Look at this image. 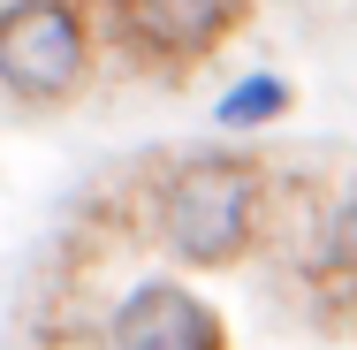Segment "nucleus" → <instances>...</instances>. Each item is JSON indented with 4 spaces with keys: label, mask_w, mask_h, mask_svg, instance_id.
I'll return each mask as SVG.
<instances>
[{
    "label": "nucleus",
    "mask_w": 357,
    "mask_h": 350,
    "mask_svg": "<svg viewBox=\"0 0 357 350\" xmlns=\"http://www.w3.org/2000/svg\"><path fill=\"white\" fill-rule=\"evenodd\" d=\"M107 350H228V320L190 282H137L107 312Z\"/></svg>",
    "instance_id": "4"
},
{
    "label": "nucleus",
    "mask_w": 357,
    "mask_h": 350,
    "mask_svg": "<svg viewBox=\"0 0 357 350\" xmlns=\"http://www.w3.org/2000/svg\"><path fill=\"white\" fill-rule=\"evenodd\" d=\"M91 15L144 69H198L236 38L251 0H91Z\"/></svg>",
    "instance_id": "3"
},
{
    "label": "nucleus",
    "mask_w": 357,
    "mask_h": 350,
    "mask_svg": "<svg viewBox=\"0 0 357 350\" xmlns=\"http://www.w3.org/2000/svg\"><path fill=\"white\" fill-rule=\"evenodd\" d=\"M304 282L327 305H357V191H342L312 221V236H304Z\"/></svg>",
    "instance_id": "5"
},
{
    "label": "nucleus",
    "mask_w": 357,
    "mask_h": 350,
    "mask_svg": "<svg viewBox=\"0 0 357 350\" xmlns=\"http://www.w3.org/2000/svg\"><path fill=\"white\" fill-rule=\"evenodd\" d=\"M99 54L91 0H0V92L23 107H61L84 92Z\"/></svg>",
    "instance_id": "2"
},
{
    "label": "nucleus",
    "mask_w": 357,
    "mask_h": 350,
    "mask_svg": "<svg viewBox=\"0 0 357 350\" xmlns=\"http://www.w3.org/2000/svg\"><path fill=\"white\" fill-rule=\"evenodd\" d=\"M152 236L198 267L220 275L266 244V168L243 152H190L160 175L152 191Z\"/></svg>",
    "instance_id": "1"
},
{
    "label": "nucleus",
    "mask_w": 357,
    "mask_h": 350,
    "mask_svg": "<svg viewBox=\"0 0 357 350\" xmlns=\"http://www.w3.org/2000/svg\"><path fill=\"white\" fill-rule=\"evenodd\" d=\"M289 99H296V92H289L282 69H243L213 99V122H220V130H266V122H282V115H289Z\"/></svg>",
    "instance_id": "6"
}]
</instances>
